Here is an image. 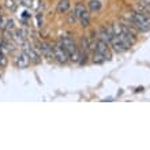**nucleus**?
<instances>
[{"instance_id":"obj_1","label":"nucleus","mask_w":150,"mask_h":150,"mask_svg":"<svg viewBox=\"0 0 150 150\" xmlns=\"http://www.w3.org/2000/svg\"><path fill=\"white\" fill-rule=\"evenodd\" d=\"M128 19H130L132 26H134L138 32L146 33L150 30V18L146 14H143V12L137 10V11L131 12L130 15H128Z\"/></svg>"},{"instance_id":"obj_2","label":"nucleus","mask_w":150,"mask_h":150,"mask_svg":"<svg viewBox=\"0 0 150 150\" xmlns=\"http://www.w3.org/2000/svg\"><path fill=\"white\" fill-rule=\"evenodd\" d=\"M62 44H63V47L66 48V51L68 53V57H70V62L72 63H79V60H81V51H79V48L76 47V42L74 41L71 36H68V34H64L62 36Z\"/></svg>"},{"instance_id":"obj_3","label":"nucleus","mask_w":150,"mask_h":150,"mask_svg":"<svg viewBox=\"0 0 150 150\" xmlns=\"http://www.w3.org/2000/svg\"><path fill=\"white\" fill-rule=\"evenodd\" d=\"M53 59L59 64H66L68 60H70L68 53H67V51H66V48L63 47L62 41L53 44Z\"/></svg>"},{"instance_id":"obj_4","label":"nucleus","mask_w":150,"mask_h":150,"mask_svg":"<svg viewBox=\"0 0 150 150\" xmlns=\"http://www.w3.org/2000/svg\"><path fill=\"white\" fill-rule=\"evenodd\" d=\"M74 11H75V14H76V18H78L81 25H82V28H87V26L90 25V15H89L87 8L85 7L82 3H76Z\"/></svg>"},{"instance_id":"obj_5","label":"nucleus","mask_w":150,"mask_h":150,"mask_svg":"<svg viewBox=\"0 0 150 150\" xmlns=\"http://www.w3.org/2000/svg\"><path fill=\"white\" fill-rule=\"evenodd\" d=\"M94 51L100 52L101 55L105 57V60H111L112 55H111V51H109V44L103 41V40H97V44H96V49Z\"/></svg>"},{"instance_id":"obj_6","label":"nucleus","mask_w":150,"mask_h":150,"mask_svg":"<svg viewBox=\"0 0 150 150\" xmlns=\"http://www.w3.org/2000/svg\"><path fill=\"white\" fill-rule=\"evenodd\" d=\"M32 63L30 62V57H29V55L26 53V52H19L18 55H16L15 57V66L18 68H26L29 67V64Z\"/></svg>"},{"instance_id":"obj_7","label":"nucleus","mask_w":150,"mask_h":150,"mask_svg":"<svg viewBox=\"0 0 150 150\" xmlns=\"http://www.w3.org/2000/svg\"><path fill=\"white\" fill-rule=\"evenodd\" d=\"M40 51H41V55L47 59H53V45L48 42H41L40 44Z\"/></svg>"},{"instance_id":"obj_8","label":"nucleus","mask_w":150,"mask_h":150,"mask_svg":"<svg viewBox=\"0 0 150 150\" xmlns=\"http://www.w3.org/2000/svg\"><path fill=\"white\" fill-rule=\"evenodd\" d=\"M26 53L29 55V57H30V62L32 63H34V64H40L41 63V53H38V52L34 49L33 47H30L26 51Z\"/></svg>"},{"instance_id":"obj_9","label":"nucleus","mask_w":150,"mask_h":150,"mask_svg":"<svg viewBox=\"0 0 150 150\" xmlns=\"http://www.w3.org/2000/svg\"><path fill=\"white\" fill-rule=\"evenodd\" d=\"M70 6H71L70 0H59V3H57V6H56V11L59 12V14L68 12V10H70Z\"/></svg>"},{"instance_id":"obj_10","label":"nucleus","mask_w":150,"mask_h":150,"mask_svg":"<svg viewBox=\"0 0 150 150\" xmlns=\"http://www.w3.org/2000/svg\"><path fill=\"white\" fill-rule=\"evenodd\" d=\"M89 10L93 12H97L101 10V3H100V0H90L89 1Z\"/></svg>"},{"instance_id":"obj_11","label":"nucleus","mask_w":150,"mask_h":150,"mask_svg":"<svg viewBox=\"0 0 150 150\" xmlns=\"http://www.w3.org/2000/svg\"><path fill=\"white\" fill-rule=\"evenodd\" d=\"M93 62H94L96 64H101V63H104V62H105V57H104L100 52L93 51Z\"/></svg>"},{"instance_id":"obj_12","label":"nucleus","mask_w":150,"mask_h":150,"mask_svg":"<svg viewBox=\"0 0 150 150\" xmlns=\"http://www.w3.org/2000/svg\"><path fill=\"white\" fill-rule=\"evenodd\" d=\"M3 37L6 41H10V42L14 40V34H12V32L8 30V29H3Z\"/></svg>"},{"instance_id":"obj_13","label":"nucleus","mask_w":150,"mask_h":150,"mask_svg":"<svg viewBox=\"0 0 150 150\" xmlns=\"http://www.w3.org/2000/svg\"><path fill=\"white\" fill-rule=\"evenodd\" d=\"M6 66H7V59H6L4 52L0 49V68H4Z\"/></svg>"},{"instance_id":"obj_14","label":"nucleus","mask_w":150,"mask_h":150,"mask_svg":"<svg viewBox=\"0 0 150 150\" xmlns=\"http://www.w3.org/2000/svg\"><path fill=\"white\" fill-rule=\"evenodd\" d=\"M6 7L10 8L11 11H15V8H16L15 0H6Z\"/></svg>"},{"instance_id":"obj_15","label":"nucleus","mask_w":150,"mask_h":150,"mask_svg":"<svg viewBox=\"0 0 150 150\" xmlns=\"http://www.w3.org/2000/svg\"><path fill=\"white\" fill-rule=\"evenodd\" d=\"M6 29H8V30H14L15 29V22L11 18H8L7 22H6Z\"/></svg>"},{"instance_id":"obj_16","label":"nucleus","mask_w":150,"mask_h":150,"mask_svg":"<svg viewBox=\"0 0 150 150\" xmlns=\"http://www.w3.org/2000/svg\"><path fill=\"white\" fill-rule=\"evenodd\" d=\"M76 19H78V18H76V14H75V11H71L70 14H68V23L74 25Z\"/></svg>"},{"instance_id":"obj_17","label":"nucleus","mask_w":150,"mask_h":150,"mask_svg":"<svg viewBox=\"0 0 150 150\" xmlns=\"http://www.w3.org/2000/svg\"><path fill=\"white\" fill-rule=\"evenodd\" d=\"M6 22H7V19L0 14V29H6Z\"/></svg>"},{"instance_id":"obj_18","label":"nucleus","mask_w":150,"mask_h":150,"mask_svg":"<svg viewBox=\"0 0 150 150\" xmlns=\"http://www.w3.org/2000/svg\"><path fill=\"white\" fill-rule=\"evenodd\" d=\"M37 25H38V28L42 26V14H41V12L37 14Z\"/></svg>"},{"instance_id":"obj_19","label":"nucleus","mask_w":150,"mask_h":150,"mask_svg":"<svg viewBox=\"0 0 150 150\" xmlns=\"http://www.w3.org/2000/svg\"><path fill=\"white\" fill-rule=\"evenodd\" d=\"M19 4H23L26 7H30V6H32V0H21Z\"/></svg>"},{"instance_id":"obj_20","label":"nucleus","mask_w":150,"mask_h":150,"mask_svg":"<svg viewBox=\"0 0 150 150\" xmlns=\"http://www.w3.org/2000/svg\"><path fill=\"white\" fill-rule=\"evenodd\" d=\"M0 14H1V7H0Z\"/></svg>"},{"instance_id":"obj_21","label":"nucleus","mask_w":150,"mask_h":150,"mask_svg":"<svg viewBox=\"0 0 150 150\" xmlns=\"http://www.w3.org/2000/svg\"><path fill=\"white\" fill-rule=\"evenodd\" d=\"M16 1H18V3H21V0H16Z\"/></svg>"}]
</instances>
